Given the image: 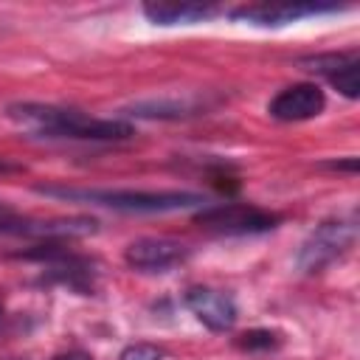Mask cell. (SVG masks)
Instances as JSON below:
<instances>
[{"label":"cell","mask_w":360,"mask_h":360,"mask_svg":"<svg viewBox=\"0 0 360 360\" xmlns=\"http://www.w3.org/2000/svg\"><path fill=\"white\" fill-rule=\"evenodd\" d=\"M39 194L59 197V200H82L96 202L115 211H146V214H163V211H186L205 205L202 194L194 191H135V188H68V186H39Z\"/></svg>","instance_id":"7a4b0ae2"},{"label":"cell","mask_w":360,"mask_h":360,"mask_svg":"<svg viewBox=\"0 0 360 360\" xmlns=\"http://www.w3.org/2000/svg\"><path fill=\"white\" fill-rule=\"evenodd\" d=\"M22 166H17V163H11V160H6V158H0V172H20Z\"/></svg>","instance_id":"2e32d148"},{"label":"cell","mask_w":360,"mask_h":360,"mask_svg":"<svg viewBox=\"0 0 360 360\" xmlns=\"http://www.w3.org/2000/svg\"><path fill=\"white\" fill-rule=\"evenodd\" d=\"M0 321H3V309H0Z\"/></svg>","instance_id":"e0dca14e"},{"label":"cell","mask_w":360,"mask_h":360,"mask_svg":"<svg viewBox=\"0 0 360 360\" xmlns=\"http://www.w3.org/2000/svg\"><path fill=\"white\" fill-rule=\"evenodd\" d=\"M186 256H188L186 245L166 236H143L129 242L124 250V262L141 273H166L180 262H186Z\"/></svg>","instance_id":"8992f818"},{"label":"cell","mask_w":360,"mask_h":360,"mask_svg":"<svg viewBox=\"0 0 360 360\" xmlns=\"http://www.w3.org/2000/svg\"><path fill=\"white\" fill-rule=\"evenodd\" d=\"M194 104H186V101H141L132 107L135 115H143V118H186V115H194Z\"/></svg>","instance_id":"7c38bea8"},{"label":"cell","mask_w":360,"mask_h":360,"mask_svg":"<svg viewBox=\"0 0 360 360\" xmlns=\"http://www.w3.org/2000/svg\"><path fill=\"white\" fill-rule=\"evenodd\" d=\"M354 242V222L352 219H326L321 222L298 250V270L301 273H321L326 264L340 259Z\"/></svg>","instance_id":"277c9868"},{"label":"cell","mask_w":360,"mask_h":360,"mask_svg":"<svg viewBox=\"0 0 360 360\" xmlns=\"http://www.w3.org/2000/svg\"><path fill=\"white\" fill-rule=\"evenodd\" d=\"M298 65L304 70H309V73L323 76L346 98H357L360 96V56H357V51H352V53L304 56V59H298Z\"/></svg>","instance_id":"52a82bcc"},{"label":"cell","mask_w":360,"mask_h":360,"mask_svg":"<svg viewBox=\"0 0 360 360\" xmlns=\"http://www.w3.org/2000/svg\"><path fill=\"white\" fill-rule=\"evenodd\" d=\"M160 357H163V352L155 343H132L121 352L118 360H160Z\"/></svg>","instance_id":"4fadbf2b"},{"label":"cell","mask_w":360,"mask_h":360,"mask_svg":"<svg viewBox=\"0 0 360 360\" xmlns=\"http://www.w3.org/2000/svg\"><path fill=\"white\" fill-rule=\"evenodd\" d=\"M53 360H90V357L82 354V352H65V354H56Z\"/></svg>","instance_id":"9a60e30c"},{"label":"cell","mask_w":360,"mask_h":360,"mask_svg":"<svg viewBox=\"0 0 360 360\" xmlns=\"http://www.w3.org/2000/svg\"><path fill=\"white\" fill-rule=\"evenodd\" d=\"M197 222L217 233H262L276 228L278 217L253 205H211L197 214Z\"/></svg>","instance_id":"5b68a950"},{"label":"cell","mask_w":360,"mask_h":360,"mask_svg":"<svg viewBox=\"0 0 360 360\" xmlns=\"http://www.w3.org/2000/svg\"><path fill=\"white\" fill-rule=\"evenodd\" d=\"M323 107H326L323 90L318 84L301 82V84H292V87H284L281 93H276L267 112L276 121H307V118L321 115Z\"/></svg>","instance_id":"ba28073f"},{"label":"cell","mask_w":360,"mask_h":360,"mask_svg":"<svg viewBox=\"0 0 360 360\" xmlns=\"http://www.w3.org/2000/svg\"><path fill=\"white\" fill-rule=\"evenodd\" d=\"M0 233L6 236H28V239H76L96 233V219L90 217H28L0 202Z\"/></svg>","instance_id":"3957f363"},{"label":"cell","mask_w":360,"mask_h":360,"mask_svg":"<svg viewBox=\"0 0 360 360\" xmlns=\"http://www.w3.org/2000/svg\"><path fill=\"white\" fill-rule=\"evenodd\" d=\"M323 11H338V6H315V3H259L233 8L231 17L250 25H287L301 17H315Z\"/></svg>","instance_id":"30bf717a"},{"label":"cell","mask_w":360,"mask_h":360,"mask_svg":"<svg viewBox=\"0 0 360 360\" xmlns=\"http://www.w3.org/2000/svg\"><path fill=\"white\" fill-rule=\"evenodd\" d=\"M186 307L205 323L211 332H228L236 323V304L231 295L211 287H191L186 292Z\"/></svg>","instance_id":"9c48e42d"},{"label":"cell","mask_w":360,"mask_h":360,"mask_svg":"<svg viewBox=\"0 0 360 360\" xmlns=\"http://www.w3.org/2000/svg\"><path fill=\"white\" fill-rule=\"evenodd\" d=\"M6 115L28 132L45 138H73V141H124L132 135V124L118 118H93L79 110H65L53 104H11Z\"/></svg>","instance_id":"6da1fadb"},{"label":"cell","mask_w":360,"mask_h":360,"mask_svg":"<svg viewBox=\"0 0 360 360\" xmlns=\"http://www.w3.org/2000/svg\"><path fill=\"white\" fill-rule=\"evenodd\" d=\"M239 343H242L245 349H256V346H273L276 340H273L270 332H248V335H242Z\"/></svg>","instance_id":"5bb4252c"},{"label":"cell","mask_w":360,"mask_h":360,"mask_svg":"<svg viewBox=\"0 0 360 360\" xmlns=\"http://www.w3.org/2000/svg\"><path fill=\"white\" fill-rule=\"evenodd\" d=\"M143 14L155 25H191L217 14V6L208 3H146Z\"/></svg>","instance_id":"8fae6325"}]
</instances>
